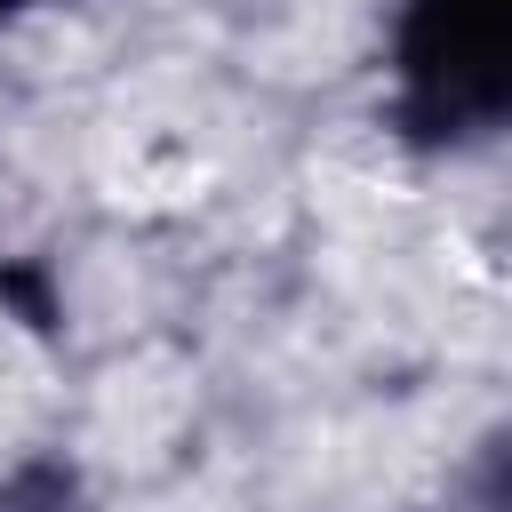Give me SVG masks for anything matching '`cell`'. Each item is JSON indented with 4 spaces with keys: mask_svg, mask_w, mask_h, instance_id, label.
Masks as SVG:
<instances>
[{
    "mask_svg": "<svg viewBox=\"0 0 512 512\" xmlns=\"http://www.w3.org/2000/svg\"><path fill=\"white\" fill-rule=\"evenodd\" d=\"M512 112V0L392 8V136L408 152H472Z\"/></svg>",
    "mask_w": 512,
    "mask_h": 512,
    "instance_id": "1",
    "label": "cell"
},
{
    "mask_svg": "<svg viewBox=\"0 0 512 512\" xmlns=\"http://www.w3.org/2000/svg\"><path fill=\"white\" fill-rule=\"evenodd\" d=\"M32 8H56V0H0V24H16V16H32Z\"/></svg>",
    "mask_w": 512,
    "mask_h": 512,
    "instance_id": "2",
    "label": "cell"
}]
</instances>
